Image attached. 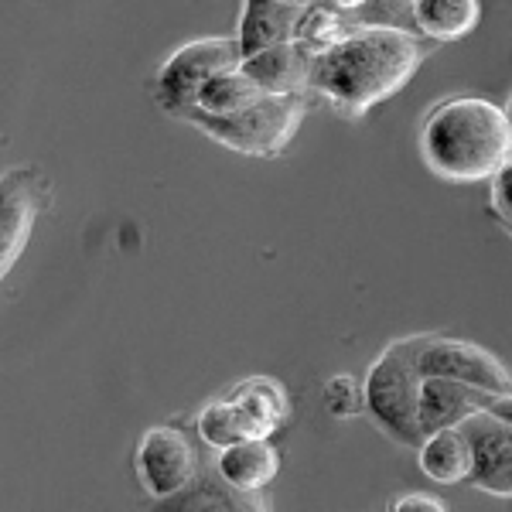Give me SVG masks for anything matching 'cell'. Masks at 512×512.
<instances>
[{
  "instance_id": "obj_12",
  "label": "cell",
  "mask_w": 512,
  "mask_h": 512,
  "mask_svg": "<svg viewBox=\"0 0 512 512\" xmlns=\"http://www.w3.org/2000/svg\"><path fill=\"white\" fill-rule=\"evenodd\" d=\"M38 219V198L31 181L21 175H7L4 181V202H0V270L11 274L14 263L21 260L24 246L31 239Z\"/></svg>"
},
{
  "instance_id": "obj_1",
  "label": "cell",
  "mask_w": 512,
  "mask_h": 512,
  "mask_svg": "<svg viewBox=\"0 0 512 512\" xmlns=\"http://www.w3.org/2000/svg\"><path fill=\"white\" fill-rule=\"evenodd\" d=\"M424 62V41L400 28H359L352 38L318 55L311 89L342 117H366L400 93Z\"/></svg>"
},
{
  "instance_id": "obj_16",
  "label": "cell",
  "mask_w": 512,
  "mask_h": 512,
  "mask_svg": "<svg viewBox=\"0 0 512 512\" xmlns=\"http://www.w3.org/2000/svg\"><path fill=\"white\" fill-rule=\"evenodd\" d=\"M482 18L478 0H414V24L434 41H458Z\"/></svg>"
},
{
  "instance_id": "obj_14",
  "label": "cell",
  "mask_w": 512,
  "mask_h": 512,
  "mask_svg": "<svg viewBox=\"0 0 512 512\" xmlns=\"http://www.w3.org/2000/svg\"><path fill=\"white\" fill-rule=\"evenodd\" d=\"M216 468L233 489L263 492L280 472V454L270 444V437H253V441H239L233 448L219 451Z\"/></svg>"
},
{
  "instance_id": "obj_3",
  "label": "cell",
  "mask_w": 512,
  "mask_h": 512,
  "mask_svg": "<svg viewBox=\"0 0 512 512\" xmlns=\"http://www.w3.org/2000/svg\"><path fill=\"white\" fill-rule=\"evenodd\" d=\"M304 113H308L304 96H263L256 106L233 117H205L198 110H188L181 120L195 123V130H202L205 137L246 158H277L294 140Z\"/></svg>"
},
{
  "instance_id": "obj_21",
  "label": "cell",
  "mask_w": 512,
  "mask_h": 512,
  "mask_svg": "<svg viewBox=\"0 0 512 512\" xmlns=\"http://www.w3.org/2000/svg\"><path fill=\"white\" fill-rule=\"evenodd\" d=\"M325 400L335 417H355L359 410H366V393H362L359 383L345 373L332 376V383L325 386Z\"/></svg>"
},
{
  "instance_id": "obj_24",
  "label": "cell",
  "mask_w": 512,
  "mask_h": 512,
  "mask_svg": "<svg viewBox=\"0 0 512 512\" xmlns=\"http://www.w3.org/2000/svg\"><path fill=\"white\" fill-rule=\"evenodd\" d=\"M482 410H485V414H492V417H499V420H506V424L512 427V393H506V396H489V393H485L482 396Z\"/></svg>"
},
{
  "instance_id": "obj_5",
  "label": "cell",
  "mask_w": 512,
  "mask_h": 512,
  "mask_svg": "<svg viewBox=\"0 0 512 512\" xmlns=\"http://www.w3.org/2000/svg\"><path fill=\"white\" fill-rule=\"evenodd\" d=\"M243 69L236 38H195L181 45L158 72V103L175 117H185L195 106L205 82Z\"/></svg>"
},
{
  "instance_id": "obj_20",
  "label": "cell",
  "mask_w": 512,
  "mask_h": 512,
  "mask_svg": "<svg viewBox=\"0 0 512 512\" xmlns=\"http://www.w3.org/2000/svg\"><path fill=\"white\" fill-rule=\"evenodd\" d=\"M198 434H202V441L216 451H226L239 441H253L256 437L253 424L246 420V414L239 410V403L233 400V396H226V400H212L209 407L198 414Z\"/></svg>"
},
{
  "instance_id": "obj_19",
  "label": "cell",
  "mask_w": 512,
  "mask_h": 512,
  "mask_svg": "<svg viewBox=\"0 0 512 512\" xmlns=\"http://www.w3.org/2000/svg\"><path fill=\"white\" fill-rule=\"evenodd\" d=\"M355 31H359V24L338 4H308L301 28H297V45H304L318 59V55L332 52L335 45H342L345 38H352Z\"/></svg>"
},
{
  "instance_id": "obj_18",
  "label": "cell",
  "mask_w": 512,
  "mask_h": 512,
  "mask_svg": "<svg viewBox=\"0 0 512 512\" xmlns=\"http://www.w3.org/2000/svg\"><path fill=\"white\" fill-rule=\"evenodd\" d=\"M233 400L253 424L256 437H270L287 417V396L274 379H246V383H239L233 390Z\"/></svg>"
},
{
  "instance_id": "obj_13",
  "label": "cell",
  "mask_w": 512,
  "mask_h": 512,
  "mask_svg": "<svg viewBox=\"0 0 512 512\" xmlns=\"http://www.w3.org/2000/svg\"><path fill=\"white\" fill-rule=\"evenodd\" d=\"M482 396L465 383H451V379H424L420 390V434L424 441L431 434L451 431L461 427L468 417H475L482 410Z\"/></svg>"
},
{
  "instance_id": "obj_4",
  "label": "cell",
  "mask_w": 512,
  "mask_h": 512,
  "mask_svg": "<svg viewBox=\"0 0 512 512\" xmlns=\"http://www.w3.org/2000/svg\"><path fill=\"white\" fill-rule=\"evenodd\" d=\"M420 390H424V376L417 369L414 342L390 345L373 362L366 383H362L366 410L386 434L403 444H424V434H420Z\"/></svg>"
},
{
  "instance_id": "obj_23",
  "label": "cell",
  "mask_w": 512,
  "mask_h": 512,
  "mask_svg": "<svg viewBox=\"0 0 512 512\" xmlns=\"http://www.w3.org/2000/svg\"><path fill=\"white\" fill-rule=\"evenodd\" d=\"M390 512H451L448 506H444L437 495H427V492H407L400 495V499L393 502Z\"/></svg>"
},
{
  "instance_id": "obj_11",
  "label": "cell",
  "mask_w": 512,
  "mask_h": 512,
  "mask_svg": "<svg viewBox=\"0 0 512 512\" xmlns=\"http://www.w3.org/2000/svg\"><path fill=\"white\" fill-rule=\"evenodd\" d=\"M311 69H315V55L297 41L243 62V72L267 96H304V89H311Z\"/></svg>"
},
{
  "instance_id": "obj_22",
  "label": "cell",
  "mask_w": 512,
  "mask_h": 512,
  "mask_svg": "<svg viewBox=\"0 0 512 512\" xmlns=\"http://www.w3.org/2000/svg\"><path fill=\"white\" fill-rule=\"evenodd\" d=\"M492 209L512 233V161L492 178Z\"/></svg>"
},
{
  "instance_id": "obj_7",
  "label": "cell",
  "mask_w": 512,
  "mask_h": 512,
  "mask_svg": "<svg viewBox=\"0 0 512 512\" xmlns=\"http://www.w3.org/2000/svg\"><path fill=\"white\" fill-rule=\"evenodd\" d=\"M202 472V458L192 437L178 427H151L137 444V475L147 495L154 499H171L181 489L195 482Z\"/></svg>"
},
{
  "instance_id": "obj_25",
  "label": "cell",
  "mask_w": 512,
  "mask_h": 512,
  "mask_svg": "<svg viewBox=\"0 0 512 512\" xmlns=\"http://www.w3.org/2000/svg\"><path fill=\"white\" fill-rule=\"evenodd\" d=\"M502 113H506V123H509V130H512V96L502 103Z\"/></svg>"
},
{
  "instance_id": "obj_2",
  "label": "cell",
  "mask_w": 512,
  "mask_h": 512,
  "mask_svg": "<svg viewBox=\"0 0 512 512\" xmlns=\"http://www.w3.org/2000/svg\"><path fill=\"white\" fill-rule=\"evenodd\" d=\"M420 154L437 178L454 185L492 181L512 161V130L499 103L454 96L434 106L420 130Z\"/></svg>"
},
{
  "instance_id": "obj_9",
  "label": "cell",
  "mask_w": 512,
  "mask_h": 512,
  "mask_svg": "<svg viewBox=\"0 0 512 512\" xmlns=\"http://www.w3.org/2000/svg\"><path fill=\"white\" fill-rule=\"evenodd\" d=\"M461 431L472 437L475 472L472 485L492 495H512V427L506 420L478 410L461 424Z\"/></svg>"
},
{
  "instance_id": "obj_15",
  "label": "cell",
  "mask_w": 512,
  "mask_h": 512,
  "mask_svg": "<svg viewBox=\"0 0 512 512\" xmlns=\"http://www.w3.org/2000/svg\"><path fill=\"white\" fill-rule=\"evenodd\" d=\"M417 461H420V472L431 478V482H441V485L472 482V472H475L472 437L461 431V427L431 434L424 444H420Z\"/></svg>"
},
{
  "instance_id": "obj_6",
  "label": "cell",
  "mask_w": 512,
  "mask_h": 512,
  "mask_svg": "<svg viewBox=\"0 0 512 512\" xmlns=\"http://www.w3.org/2000/svg\"><path fill=\"white\" fill-rule=\"evenodd\" d=\"M414 355L424 379H451V383H465L489 396L512 393V373L492 352H485L475 342L424 335L414 338Z\"/></svg>"
},
{
  "instance_id": "obj_17",
  "label": "cell",
  "mask_w": 512,
  "mask_h": 512,
  "mask_svg": "<svg viewBox=\"0 0 512 512\" xmlns=\"http://www.w3.org/2000/svg\"><path fill=\"white\" fill-rule=\"evenodd\" d=\"M263 96L267 93H263L243 69H236V72H226V76L205 82L192 110L205 113V117H233V113H243V110H250V106H256Z\"/></svg>"
},
{
  "instance_id": "obj_10",
  "label": "cell",
  "mask_w": 512,
  "mask_h": 512,
  "mask_svg": "<svg viewBox=\"0 0 512 512\" xmlns=\"http://www.w3.org/2000/svg\"><path fill=\"white\" fill-rule=\"evenodd\" d=\"M154 512H267V499L260 492L233 489L212 465L202 468L188 489H181L171 499H161Z\"/></svg>"
},
{
  "instance_id": "obj_8",
  "label": "cell",
  "mask_w": 512,
  "mask_h": 512,
  "mask_svg": "<svg viewBox=\"0 0 512 512\" xmlns=\"http://www.w3.org/2000/svg\"><path fill=\"white\" fill-rule=\"evenodd\" d=\"M304 11H308V4H301V0H246L236 21V45L243 62L297 41Z\"/></svg>"
}]
</instances>
